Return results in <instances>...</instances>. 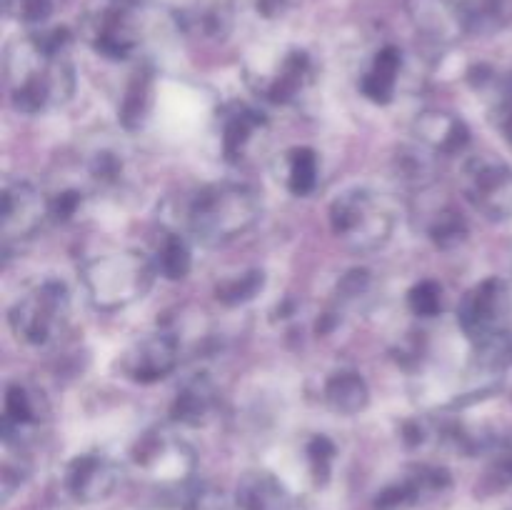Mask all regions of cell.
Instances as JSON below:
<instances>
[{
    "label": "cell",
    "mask_w": 512,
    "mask_h": 510,
    "mask_svg": "<svg viewBox=\"0 0 512 510\" xmlns=\"http://www.w3.org/2000/svg\"><path fill=\"white\" fill-rule=\"evenodd\" d=\"M263 215V200L250 185L215 183L200 190L188 208V228L200 243L220 245L248 233Z\"/></svg>",
    "instance_id": "1"
},
{
    "label": "cell",
    "mask_w": 512,
    "mask_h": 510,
    "mask_svg": "<svg viewBox=\"0 0 512 510\" xmlns=\"http://www.w3.org/2000/svg\"><path fill=\"white\" fill-rule=\"evenodd\" d=\"M153 273L155 268L150 260L135 250L98 255V258H90L80 270L90 303L105 313L123 310L143 298L153 283Z\"/></svg>",
    "instance_id": "2"
},
{
    "label": "cell",
    "mask_w": 512,
    "mask_h": 510,
    "mask_svg": "<svg viewBox=\"0 0 512 510\" xmlns=\"http://www.w3.org/2000/svg\"><path fill=\"white\" fill-rule=\"evenodd\" d=\"M328 218L335 238L355 253L380 250L395 230V213L390 203L368 188L340 193L330 203Z\"/></svg>",
    "instance_id": "3"
},
{
    "label": "cell",
    "mask_w": 512,
    "mask_h": 510,
    "mask_svg": "<svg viewBox=\"0 0 512 510\" xmlns=\"http://www.w3.org/2000/svg\"><path fill=\"white\" fill-rule=\"evenodd\" d=\"M70 310V295L60 280H45L33 293L13 303L8 313L10 330L25 345H48L63 328Z\"/></svg>",
    "instance_id": "4"
},
{
    "label": "cell",
    "mask_w": 512,
    "mask_h": 510,
    "mask_svg": "<svg viewBox=\"0 0 512 510\" xmlns=\"http://www.w3.org/2000/svg\"><path fill=\"white\" fill-rule=\"evenodd\" d=\"M463 193L488 218H505L512 210V168L498 155H475L463 168Z\"/></svg>",
    "instance_id": "5"
},
{
    "label": "cell",
    "mask_w": 512,
    "mask_h": 510,
    "mask_svg": "<svg viewBox=\"0 0 512 510\" xmlns=\"http://www.w3.org/2000/svg\"><path fill=\"white\" fill-rule=\"evenodd\" d=\"M50 215V200L28 180H8L0 195V233L5 243L38 233Z\"/></svg>",
    "instance_id": "6"
},
{
    "label": "cell",
    "mask_w": 512,
    "mask_h": 510,
    "mask_svg": "<svg viewBox=\"0 0 512 510\" xmlns=\"http://www.w3.org/2000/svg\"><path fill=\"white\" fill-rule=\"evenodd\" d=\"M508 285L500 278H485L463 295L458 305V325L470 340H480L503 328L508 313Z\"/></svg>",
    "instance_id": "7"
},
{
    "label": "cell",
    "mask_w": 512,
    "mask_h": 510,
    "mask_svg": "<svg viewBox=\"0 0 512 510\" xmlns=\"http://www.w3.org/2000/svg\"><path fill=\"white\" fill-rule=\"evenodd\" d=\"M180 363V343L170 333H150L130 345L120 358V373L135 383H158Z\"/></svg>",
    "instance_id": "8"
},
{
    "label": "cell",
    "mask_w": 512,
    "mask_h": 510,
    "mask_svg": "<svg viewBox=\"0 0 512 510\" xmlns=\"http://www.w3.org/2000/svg\"><path fill=\"white\" fill-rule=\"evenodd\" d=\"M138 468L160 483H183L195 468V453L183 440L168 438V433H148L133 450Z\"/></svg>",
    "instance_id": "9"
},
{
    "label": "cell",
    "mask_w": 512,
    "mask_h": 510,
    "mask_svg": "<svg viewBox=\"0 0 512 510\" xmlns=\"http://www.w3.org/2000/svg\"><path fill=\"white\" fill-rule=\"evenodd\" d=\"M120 483V468L110 458L98 453L78 455L65 468V490L78 503L105 500Z\"/></svg>",
    "instance_id": "10"
},
{
    "label": "cell",
    "mask_w": 512,
    "mask_h": 510,
    "mask_svg": "<svg viewBox=\"0 0 512 510\" xmlns=\"http://www.w3.org/2000/svg\"><path fill=\"white\" fill-rule=\"evenodd\" d=\"M450 488V475L443 468L418 465L398 483L388 485L375 500V510H413L423 500L435 498Z\"/></svg>",
    "instance_id": "11"
},
{
    "label": "cell",
    "mask_w": 512,
    "mask_h": 510,
    "mask_svg": "<svg viewBox=\"0 0 512 510\" xmlns=\"http://www.w3.org/2000/svg\"><path fill=\"white\" fill-rule=\"evenodd\" d=\"M413 135L420 145L443 158L463 153L470 143V128L465 125V120L453 113H445V110L420 113L413 123Z\"/></svg>",
    "instance_id": "12"
},
{
    "label": "cell",
    "mask_w": 512,
    "mask_h": 510,
    "mask_svg": "<svg viewBox=\"0 0 512 510\" xmlns=\"http://www.w3.org/2000/svg\"><path fill=\"white\" fill-rule=\"evenodd\" d=\"M215 408H218V388L208 375L198 373L180 385L170 413H173L175 423L198 428L213 418Z\"/></svg>",
    "instance_id": "13"
},
{
    "label": "cell",
    "mask_w": 512,
    "mask_h": 510,
    "mask_svg": "<svg viewBox=\"0 0 512 510\" xmlns=\"http://www.w3.org/2000/svg\"><path fill=\"white\" fill-rule=\"evenodd\" d=\"M415 25L435 43H455L465 33V15L453 0H413Z\"/></svg>",
    "instance_id": "14"
},
{
    "label": "cell",
    "mask_w": 512,
    "mask_h": 510,
    "mask_svg": "<svg viewBox=\"0 0 512 510\" xmlns=\"http://www.w3.org/2000/svg\"><path fill=\"white\" fill-rule=\"evenodd\" d=\"M240 510H288L290 495L275 475L265 470L245 473L238 483Z\"/></svg>",
    "instance_id": "15"
},
{
    "label": "cell",
    "mask_w": 512,
    "mask_h": 510,
    "mask_svg": "<svg viewBox=\"0 0 512 510\" xmlns=\"http://www.w3.org/2000/svg\"><path fill=\"white\" fill-rule=\"evenodd\" d=\"M403 58H400L398 48H383L365 75L360 78V93L368 100L378 105H388L395 98V88H398V75Z\"/></svg>",
    "instance_id": "16"
},
{
    "label": "cell",
    "mask_w": 512,
    "mask_h": 510,
    "mask_svg": "<svg viewBox=\"0 0 512 510\" xmlns=\"http://www.w3.org/2000/svg\"><path fill=\"white\" fill-rule=\"evenodd\" d=\"M325 405L333 410L335 415H358L368 408L370 403V388L365 378L353 370H343V373L330 375L323 390Z\"/></svg>",
    "instance_id": "17"
},
{
    "label": "cell",
    "mask_w": 512,
    "mask_h": 510,
    "mask_svg": "<svg viewBox=\"0 0 512 510\" xmlns=\"http://www.w3.org/2000/svg\"><path fill=\"white\" fill-rule=\"evenodd\" d=\"M40 395L28 390L20 383H10L5 390V415H3V443L13 440L15 433H20L28 425H35L40 420Z\"/></svg>",
    "instance_id": "18"
},
{
    "label": "cell",
    "mask_w": 512,
    "mask_h": 510,
    "mask_svg": "<svg viewBox=\"0 0 512 510\" xmlns=\"http://www.w3.org/2000/svg\"><path fill=\"white\" fill-rule=\"evenodd\" d=\"M438 155L425 145H403L395 155V173L405 185L413 188H428L438 178Z\"/></svg>",
    "instance_id": "19"
},
{
    "label": "cell",
    "mask_w": 512,
    "mask_h": 510,
    "mask_svg": "<svg viewBox=\"0 0 512 510\" xmlns=\"http://www.w3.org/2000/svg\"><path fill=\"white\" fill-rule=\"evenodd\" d=\"M305 78H308V55L290 53L280 65L278 75L263 88V95L273 103H290L303 90Z\"/></svg>",
    "instance_id": "20"
},
{
    "label": "cell",
    "mask_w": 512,
    "mask_h": 510,
    "mask_svg": "<svg viewBox=\"0 0 512 510\" xmlns=\"http://www.w3.org/2000/svg\"><path fill=\"white\" fill-rule=\"evenodd\" d=\"M475 368L485 370V373H505L512 365V333L510 330L500 328L493 330L485 338L475 340V353H473Z\"/></svg>",
    "instance_id": "21"
},
{
    "label": "cell",
    "mask_w": 512,
    "mask_h": 510,
    "mask_svg": "<svg viewBox=\"0 0 512 510\" xmlns=\"http://www.w3.org/2000/svg\"><path fill=\"white\" fill-rule=\"evenodd\" d=\"M150 105H153V78L150 73H138L125 90L123 105H120V123L128 130H140L148 120Z\"/></svg>",
    "instance_id": "22"
},
{
    "label": "cell",
    "mask_w": 512,
    "mask_h": 510,
    "mask_svg": "<svg viewBox=\"0 0 512 510\" xmlns=\"http://www.w3.org/2000/svg\"><path fill=\"white\" fill-rule=\"evenodd\" d=\"M265 123L263 115L258 110L250 108H238L233 113H228L223 125V153L228 155L230 160L238 158L240 153L245 150V145L250 143L255 130Z\"/></svg>",
    "instance_id": "23"
},
{
    "label": "cell",
    "mask_w": 512,
    "mask_h": 510,
    "mask_svg": "<svg viewBox=\"0 0 512 510\" xmlns=\"http://www.w3.org/2000/svg\"><path fill=\"white\" fill-rule=\"evenodd\" d=\"M468 220L460 215V210H455L453 205H445L438 213L430 218L428 223V235L435 243V248L440 250H455L468 240Z\"/></svg>",
    "instance_id": "24"
},
{
    "label": "cell",
    "mask_w": 512,
    "mask_h": 510,
    "mask_svg": "<svg viewBox=\"0 0 512 510\" xmlns=\"http://www.w3.org/2000/svg\"><path fill=\"white\" fill-rule=\"evenodd\" d=\"M265 288V273L260 268L245 270V273L233 275V278H225L223 283H218L215 288V298L218 303L228 305V308H238V305L250 303V300L258 298Z\"/></svg>",
    "instance_id": "25"
},
{
    "label": "cell",
    "mask_w": 512,
    "mask_h": 510,
    "mask_svg": "<svg viewBox=\"0 0 512 510\" xmlns=\"http://www.w3.org/2000/svg\"><path fill=\"white\" fill-rule=\"evenodd\" d=\"M318 185V155L313 148H295L288 158V190L310 195Z\"/></svg>",
    "instance_id": "26"
},
{
    "label": "cell",
    "mask_w": 512,
    "mask_h": 510,
    "mask_svg": "<svg viewBox=\"0 0 512 510\" xmlns=\"http://www.w3.org/2000/svg\"><path fill=\"white\" fill-rule=\"evenodd\" d=\"M193 265V255H190L188 243L180 235L170 233L158 248V270L168 280H183L190 273Z\"/></svg>",
    "instance_id": "27"
},
{
    "label": "cell",
    "mask_w": 512,
    "mask_h": 510,
    "mask_svg": "<svg viewBox=\"0 0 512 510\" xmlns=\"http://www.w3.org/2000/svg\"><path fill=\"white\" fill-rule=\"evenodd\" d=\"M408 305L420 318H435L443 310V288L438 280H420L410 288Z\"/></svg>",
    "instance_id": "28"
},
{
    "label": "cell",
    "mask_w": 512,
    "mask_h": 510,
    "mask_svg": "<svg viewBox=\"0 0 512 510\" xmlns=\"http://www.w3.org/2000/svg\"><path fill=\"white\" fill-rule=\"evenodd\" d=\"M333 460H335V445L330 443L325 435H318L308 443V463H310V473H313V480L318 485L328 483L330 470H333Z\"/></svg>",
    "instance_id": "29"
},
{
    "label": "cell",
    "mask_w": 512,
    "mask_h": 510,
    "mask_svg": "<svg viewBox=\"0 0 512 510\" xmlns=\"http://www.w3.org/2000/svg\"><path fill=\"white\" fill-rule=\"evenodd\" d=\"M368 288H370V273L363 268H355V270H348V273L340 278L338 295L343 300H355L360 298Z\"/></svg>",
    "instance_id": "30"
},
{
    "label": "cell",
    "mask_w": 512,
    "mask_h": 510,
    "mask_svg": "<svg viewBox=\"0 0 512 510\" xmlns=\"http://www.w3.org/2000/svg\"><path fill=\"white\" fill-rule=\"evenodd\" d=\"M80 208V195L75 190H65L50 200V215L55 220H70Z\"/></svg>",
    "instance_id": "31"
},
{
    "label": "cell",
    "mask_w": 512,
    "mask_h": 510,
    "mask_svg": "<svg viewBox=\"0 0 512 510\" xmlns=\"http://www.w3.org/2000/svg\"><path fill=\"white\" fill-rule=\"evenodd\" d=\"M188 510H233V508H230L225 495L218 493V490H200V493H195L193 500L188 503Z\"/></svg>",
    "instance_id": "32"
},
{
    "label": "cell",
    "mask_w": 512,
    "mask_h": 510,
    "mask_svg": "<svg viewBox=\"0 0 512 510\" xmlns=\"http://www.w3.org/2000/svg\"><path fill=\"white\" fill-rule=\"evenodd\" d=\"M493 478H498L503 485L512 483V440L500 443L498 458L493 463Z\"/></svg>",
    "instance_id": "33"
},
{
    "label": "cell",
    "mask_w": 512,
    "mask_h": 510,
    "mask_svg": "<svg viewBox=\"0 0 512 510\" xmlns=\"http://www.w3.org/2000/svg\"><path fill=\"white\" fill-rule=\"evenodd\" d=\"M495 125L503 138L512 143V100H500V105L495 108Z\"/></svg>",
    "instance_id": "34"
},
{
    "label": "cell",
    "mask_w": 512,
    "mask_h": 510,
    "mask_svg": "<svg viewBox=\"0 0 512 510\" xmlns=\"http://www.w3.org/2000/svg\"><path fill=\"white\" fill-rule=\"evenodd\" d=\"M145 510H188V505H178V503H158L153 508H145Z\"/></svg>",
    "instance_id": "35"
}]
</instances>
